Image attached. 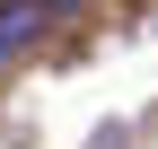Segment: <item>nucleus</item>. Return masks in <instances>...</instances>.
<instances>
[{
    "label": "nucleus",
    "instance_id": "f03ea898",
    "mask_svg": "<svg viewBox=\"0 0 158 149\" xmlns=\"http://www.w3.org/2000/svg\"><path fill=\"white\" fill-rule=\"evenodd\" d=\"M53 9H79V0H53Z\"/></svg>",
    "mask_w": 158,
    "mask_h": 149
},
{
    "label": "nucleus",
    "instance_id": "f257e3e1",
    "mask_svg": "<svg viewBox=\"0 0 158 149\" xmlns=\"http://www.w3.org/2000/svg\"><path fill=\"white\" fill-rule=\"evenodd\" d=\"M53 0H0V62H18L27 44H44V26H53Z\"/></svg>",
    "mask_w": 158,
    "mask_h": 149
}]
</instances>
